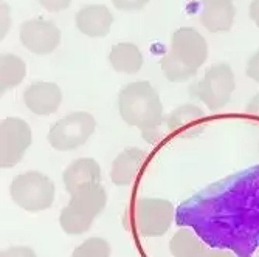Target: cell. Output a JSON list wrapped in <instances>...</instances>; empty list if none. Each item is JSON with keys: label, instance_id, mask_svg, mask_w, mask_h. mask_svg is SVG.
I'll use <instances>...</instances> for the list:
<instances>
[{"label": "cell", "instance_id": "1", "mask_svg": "<svg viewBox=\"0 0 259 257\" xmlns=\"http://www.w3.org/2000/svg\"><path fill=\"white\" fill-rule=\"evenodd\" d=\"M176 222L211 248L251 257L259 248V165L186 198L177 208Z\"/></svg>", "mask_w": 259, "mask_h": 257}, {"label": "cell", "instance_id": "2", "mask_svg": "<svg viewBox=\"0 0 259 257\" xmlns=\"http://www.w3.org/2000/svg\"><path fill=\"white\" fill-rule=\"evenodd\" d=\"M121 120L141 130L145 139L152 143L163 124V104L158 93L148 81L129 82L118 93Z\"/></svg>", "mask_w": 259, "mask_h": 257}, {"label": "cell", "instance_id": "3", "mask_svg": "<svg viewBox=\"0 0 259 257\" xmlns=\"http://www.w3.org/2000/svg\"><path fill=\"white\" fill-rule=\"evenodd\" d=\"M208 58L205 37L194 28L182 27L174 31L168 53L161 58V70L169 82H185L193 78Z\"/></svg>", "mask_w": 259, "mask_h": 257}, {"label": "cell", "instance_id": "4", "mask_svg": "<svg viewBox=\"0 0 259 257\" xmlns=\"http://www.w3.org/2000/svg\"><path fill=\"white\" fill-rule=\"evenodd\" d=\"M107 204V194L101 183H89L72 194L70 201L62 208L59 223L65 234L79 236L87 232Z\"/></svg>", "mask_w": 259, "mask_h": 257}, {"label": "cell", "instance_id": "5", "mask_svg": "<svg viewBox=\"0 0 259 257\" xmlns=\"http://www.w3.org/2000/svg\"><path fill=\"white\" fill-rule=\"evenodd\" d=\"M55 183L45 174L30 171L17 175L10 186L13 201L28 213H39L49 209L55 201Z\"/></svg>", "mask_w": 259, "mask_h": 257}, {"label": "cell", "instance_id": "6", "mask_svg": "<svg viewBox=\"0 0 259 257\" xmlns=\"http://www.w3.org/2000/svg\"><path fill=\"white\" fill-rule=\"evenodd\" d=\"M97 120L89 112H72L58 120L49 130L47 139L59 152L75 150L84 146L95 133Z\"/></svg>", "mask_w": 259, "mask_h": 257}, {"label": "cell", "instance_id": "7", "mask_svg": "<svg viewBox=\"0 0 259 257\" xmlns=\"http://www.w3.org/2000/svg\"><path fill=\"white\" fill-rule=\"evenodd\" d=\"M176 219V208L169 200L145 197L134 208V223L143 237H160L169 231Z\"/></svg>", "mask_w": 259, "mask_h": 257}, {"label": "cell", "instance_id": "8", "mask_svg": "<svg viewBox=\"0 0 259 257\" xmlns=\"http://www.w3.org/2000/svg\"><path fill=\"white\" fill-rule=\"evenodd\" d=\"M234 73L228 64L211 65L197 84V98L211 110H222L234 91Z\"/></svg>", "mask_w": 259, "mask_h": 257}, {"label": "cell", "instance_id": "9", "mask_svg": "<svg viewBox=\"0 0 259 257\" xmlns=\"http://www.w3.org/2000/svg\"><path fill=\"white\" fill-rule=\"evenodd\" d=\"M33 143V132L27 121L10 116L0 123V166L11 169L23 158Z\"/></svg>", "mask_w": 259, "mask_h": 257}, {"label": "cell", "instance_id": "10", "mask_svg": "<svg viewBox=\"0 0 259 257\" xmlns=\"http://www.w3.org/2000/svg\"><path fill=\"white\" fill-rule=\"evenodd\" d=\"M20 42L34 55H50L61 42V31L52 20L30 19L20 25Z\"/></svg>", "mask_w": 259, "mask_h": 257}, {"label": "cell", "instance_id": "11", "mask_svg": "<svg viewBox=\"0 0 259 257\" xmlns=\"http://www.w3.org/2000/svg\"><path fill=\"white\" fill-rule=\"evenodd\" d=\"M23 102L34 115L49 116L59 109L62 102V91L55 82L37 81L23 90Z\"/></svg>", "mask_w": 259, "mask_h": 257}, {"label": "cell", "instance_id": "12", "mask_svg": "<svg viewBox=\"0 0 259 257\" xmlns=\"http://www.w3.org/2000/svg\"><path fill=\"white\" fill-rule=\"evenodd\" d=\"M236 10L231 0H202L200 22L209 33H224L231 30Z\"/></svg>", "mask_w": 259, "mask_h": 257}, {"label": "cell", "instance_id": "13", "mask_svg": "<svg viewBox=\"0 0 259 257\" xmlns=\"http://www.w3.org/2000/svg\"><path fill=\"white\" fill-rule=\"evenodd\" d=\"M76 28L90 37H104L113 23V14L106 5H85L75 16Z\"/></svg>", "mask_w": 259, "mask_h": 257}, {"label": "cell", "instance_id": "14", "mask_svg": "<svg viewBox=\"0 0 259 257\" xmlns=\"http://www.w3.org/2000/svg\"><path fill=\"white\" fill-rule=\"evenodd\" d=\"M205 113L196 104H182L176 107L166 118V126L171 132L183 136H196L203 132Z\"/></svg>", "mask_w": 259, "mask_h": 257}, {"label": "cell", "instance_id": "15", "mask_svg": "<svg viewBox=\"0 0 259 257\" xmlns=\"http://www.w3.org/2000/svg\"><path fill=\"white\" fill-rule=\"evenodd\" d=\"M62 181L65 191L72 195L84 184L101 183V166L93 158H78L64 171Z\"/></svg>", "mask_w": 259, "mask_h": 257}, {"label": "cell", "instance_id": "16", "mask_svg": "<svg viewBox=\"0 0 259 257\" xmlns=\"http://www.w3.org/2000/svg\"><path fill=\"white\" fill-rule=\"evenodd\" d=\"M146 160V152L138 147L124 149L112 163L110 180L116 186H127L138 175Z\"/></svg>", "mask_w": 259, "mask_h": 257}, {"label": "cell", "instance_id": "17", "mask_svg": "<svg viewBox=\"0 0 259 257\" xmlns=\"http://www.w3.org/2000/svg\"><path fill=\"white\" fill-rule=\"evenodd\" d=\"M109 62L115 72L134 75L138 73L140 68L143 67V55L135 43L121 42L110 48Z\"/></svg>", "mask_w": 259, "mask_h": 257}, {"label": "cell", "instance_id": "18", "mask_svg": "<svg viewBox=\"0 0 259 257\" xmlns=\"http://www.w3.org/2000/svg\"><path fill=\"white\" fill-rule=\"evenodd\" d=\"M206 246L191 228L182 226L169 242V251L174 257H200Z\"/></svg>", "mask_w": 259, "mask_h": 257}, {"label": "cell", "instance_id": "19", "mask_svg": "<svg viewBox=\"0 0 259 257\" xmlns=\"http://www.w3.org/2000/svg\"><path fill=\"white\" fill-rule=\"evenodd\" d=\"M27 75V64L19 56L7 53L0 58V91L7 93L8 90L17 87Z\"/></svg>", "mask_w": 259, "mask_h": 257}, {"label": "cell", "instance_id": "20", "mask_svg": "<svg viewBox=\"0 0 259 257\" xmlns=\"http://www.w3.org/2000/svg\"><path fill=\"white\" fill-rule=\"evenodd\" d=\"M72 257H110V245L103 237H90L75 248Z\"/></svg>", "mask_w": 259, "mask_h": 257}, {"label": "cell", "instance_id": "21", "mask_svg": "<svg viewBox=\"0 0 259 257\" xmlns=\"http://www.w3.org/2000/svg\"><path fill=\"white\" fill-rule=\"evenodd\" d=\"M149 0H112V4L116 10L121 11H138L143 10L148 5Z\"/></svg>", "mask_w": 259, "mask_h": 257}, {"label": "cell", "instance_id": "22", "mask_svg": "<svg viewBox=\"0 0 259 257\" xmlns=\"http://www.w3.org/2000/svg\"><path fill=\"white\" fill-rule=\"evenodd\" d=\"M0 257H37L34 249L30 246H10Z\"/></svg>", "mask_w": 259, "mask_h": 257}, {"label": "cell", "instance_id": "23", "mask_svg": "<svg viewBox=\"0 0 259 257\" xmlns=\"http://www.w3.org/2000/svg\"><path fill=\"white\" fill-rule=\"evenodd\" d=\"M37 2L47 10L52 13H58L62 10H67L72 4V0H37Z\"/></svg>", "mask_w": 259, "mask_h": 257}, {"label": "cell", "instance_id": "24", "mask_svg": "<svg viewBox=\"0 0 259 257\" xmlns=\"http://www.w3.org/2000/svg\"><path fill=\"white\" fill-rule=\"evenodd\" d=\"M245 73L250 79H253L254 82H259V50L254 55H251V58L248 59Z\"/></svg>", "mask_w": 259, "mask_h": 257}, {"label": "cell", "instance_id": "25", "mask_svg": "<svg viewBox=\"0 0 259 257\" xmlns=\"http://www.w3.org/2000/svg\"><path fill=\"white\" fill-rule=\"evenodd\" d=\"M200 257H236L228 249H221V248H206Z\"/></svg>", "mask_w": 259, "mask_h": 257}, {"label": "cell", "instance_id": "26", "mask_svg": "<svg viewBox=\"0 0 259 257\" xmlns=\"http://www.w3.org/2000/svg\"><path fill=\"white\" fill-rule=\"evenodd\" d=\"M247 113L259 120V91L248 101V104H247Z\"/></svg>", "mask_w": 259, "mask_h": 257}, {"label": "cell", "instance_id": "27", "mask_svg": "<svg viewBox=\"0 0 259 257\" xmlns=\"http://www.w3.org/2000/svg\"><path fill=\"white\" fill-rule=\"evenodd\" d=\"M248 14L251 17V20L256 23V27L259 28V0H251L250 8H248Z\"/></svg>", "mask_w": 259, "mask_h": 257}, {"label": "cell", "instance_id": "28", "mask_svg": "<svg viewBox=\"0 0 259 257\" xmlns=\"http://www.w3.org/2000/svg\"><path fill=\"white\" fill-rule=\"evenodd\" d=\"M10 25V16H8V7L7 4H2V37L7 34Z\"/></svg>", "mask_w": 259, "mask_h": 257}, {"label": "cell", "instance_id": "29", "mask_svg": "<svg viewBox=\"0 0 259 257\" xmlns=\"http://www.w3.org/2000/svg\"><path fill=\"white\" fill-rule=\"evenodd\" d=\"M256 257H259V248H257V251H256Z\"/></svg>", "mask_w": 259, "mask_h": 257}]
</instances>
